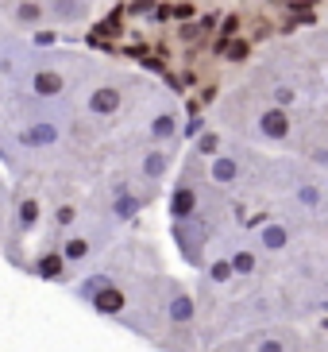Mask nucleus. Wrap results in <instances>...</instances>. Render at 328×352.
<instances>
[{"mask_svg": "<svg viewBox=\"0 0 328 352\" xmlns=\"http://www.w3.org/2000/svg\"><path fill=\"white\" fill-rule=\"evenodd\" d=\"M66 140L58 116H27L23 124H16L8 135H0V155H51Z\"/></svg>", "mask_w": 328, "mask_h": 352, "instance_id": "f257e3e1", "label": "nucleus"}, {"mask_svg": "<svg viewBox=\"0 0 328 352\" xmlns=\"http://www.w3.org/2000/svg\"><path fill=\"white\" fill-rule=\"evenodd\" d=\"M170 228H174V244H178V252H182V259L185 263H194V267H201L205 256H209V248L216 244V225H213V217L205 213V206L197 209L194 217L174 221Z\"/></svg>", "mask_w": 328, "mask_h": 352, "instance_id": "f03ea898", "label": "nucleus"}, {"mask_svg": "<svg viewBox=\"0 0 328 352\" xmlns=\"http://www.w3.org/2000/svg\"><path fill=\"white\" fill-rule=\"evenodd\" d=\"M247 175H251V155H247V147H228V151L209 155L205 178H209L213 190H236Z\"/></svg>", "mask_w": 328, "mask_h": 352, "instance_id": "7ed1b4c3", "label": "nucleus"}, {"mask_svg": "<svg viewBox=\"0 0 328 352\" xmlns=\"http://www.w3.org/2000/svg\"><path fill=\"white\" fill-rule=\"evenodd\" d=\"M23 85H27V97H35V101H43V104H58L62 97L70 94V78L51 63L27 70L23 74Z\"/></svg>", "mask_w": 328, "mask_h": 352, "instance_id": "20e7f679", "label": "nucleus"}, {"mask_svg": "<svg viewBox=\"0 0 328 352\" xmlns=\"http://www.w3.org/2000/svg\"><path fill=\"white\" fill-rule=\"evenodd\" d=\"M201 206H205V186H201V178L194 175V163H189L182 170V178L174 182V190H170V225L194 217Z\"/></svg>", "mask_w": 328, "mask_h": 352, "instance_id": "39448f33", "label": "nucleus"}, {"mask_svg": "<svg viewBox=\"0 0 328 352\" xmlns=\"http://www.w3.org/2000/svg\"><path fill=\"white\" fill-rule=\"evenodd\" d=\"M147 140L159 147H170L182 140V109H178L170 97H163V101L151 109V116H147Z\"/></svg>", "mask_w": 328, "mask_h": 352, "instance_id": "423d86ee", "label": "nucleus"}, {"mask_svg": "<svg viewBox=\"0 0 328 352\" xmlns=\"http://www.w3.org/2000/svg\"><path fill=\"white\" fill-rule=\"evenodd\" d=\"M294 240H298V228H294V221H267V225H259L255 232V244L263 256H282V252L294 248Z\"/></svg>", "mask_w": 328, "mask_h": 352, "instance_id": "0eeeda50", "label": "nucleus"}, {"mask_svg": "<svg viewBox=\"0 0 328 352\" xmlns=\"http://www.w3.org/2000/svg\"><path fill=\"white\" fill-rule=\"evenodd\" d=\"M255 132L263 140H270V144H286L290 132H294V116L286 113V104H267L255 116Z\"/></svg>", "mask_w": 328, "mask_h": 352, "instance_id": "6e6552de", "label": "nucleus"}, {"mask_svg": "<svg viewBox=\"0 0 328 352\" xmlns=\"http://www.w3.org/2000/svg\"><path fill=\"white\" fill-rule=\"evenodd\" d=\"M166 175H170V147H143V155H139V163H135V175L132 178H143L151 190H159L166 182Z\"/></svg>", "mask_w": 328, "mask_h": 352, "instance_id": "1a4fd4ad", "label": "nucleus"}, {"mask_svg": "<svg viewBox=\"0 0 328 352\" xmlns=\"http://www.w3.org/2000/svg\"><path fill=\"white\" fill-rule=\"evenodd\" d=\"M85 109H89V116H97V120H113V116H120V109H124V85H113V82L93 85Z\"/></svg>", "mask_w": 328, "mask_h": 352, "instance_id": "9d476101", "label": "nucleus"}, {"mask_svg": "<svg viewBox=\"0 0 328 352\" xmlns=\"http://www.w3.org/2000/svg\"><path fill=\"white\" fill-rule=\"evenodd\" d=\"M224 256H228V267H232V275H236V279H255L259 271H263V252H259L251 240L236 244V248L224 252Z\"/></svg>", "mask_w": 328, "mask_h": 352, "instance_id": "9b49d317", "label": "nucleus"}, {"mask_svg": "<svg viewBox=\"0 0 328 352\" xmlns=\"http://www.w3.org/2000/svg\"><path fill=\"white\" fill-rule=\"evenodd\" d=\"M54 23H85L89 20V0H51L43 4Z\"/></svg>", "mask_w": 328, "mask_h": 352, "instance_id": "f8f14e48", "label": "nucleus"}, {"mask_svg": "<svg viewBox=\"0 0 328 352\" xmlns=\"http://www.w3.org/2000/svg\"><path fill=\"white\" fill-rule=\"evenodd\" d=\"M89 252H93V240H89V232H70V236L58 244V256L66 259V267H78V263H85L89 259Z\"/></svg>", "mask_w": 328, "mask_h": 352, "instance_id": "ddd939ff", "label": "nucleus"}, {"mask_svg": "<svg viewBox=\"0 0 328 352\" xmlns=\"http://www.w3.org/2000/svg\"><path fill=\"white\" fill-rule=\"evenodd\" d=\"M12 23L23 28V32H35V28L47 23V8H43L39 0H20V4L12 8Z\"/></svg>", "mask_w": 328, "mask_h": 352, "instance_id": "4468645a", "label": "nucleus"}, {"mask_svg": "<svg viewBox=\"0 0 328 352\" xmlns=\"http://www.w3.org/2000/svg\"><path fill=\"white\" fill-rule=\"evenodd\" d=\"M251 352H294V341L286 329H263L251 341Z\"/></svg>", "mask_w": 328, "mask_h": 352, "instance_id": "2eb2a0df", "label": "nucleus"}, {"mask_svg": "<svg viewBox=\"0 0 328 352\" xmlns=\"http://www.w3.org/2000/svg\"><path fill=\"white\" fill-rule=\"evenodd\" d=\"M108 283H113V271H93V275H85V279L73 287V294H78L82 302H89L93 294H97V290H104Z\"/></svg>", "mask_w": 328, "mask_h": 352, "instance_id": "dca6fc26", "label": "nucleus"}, {"mask_svg": "<svg viewBox=\"0 0 328 352\" xmlns=\"http://www.w3.org/2000/svg\"><path fill=\"white\" fill-rule=\"evenodd\" d=\"M35 271H39V279H66V259L58 256V252H54V256H43L39 263H35Z\"/></svg>", "mask_w": 328, "mask_h": 352, "instance_id": "f3484780", "label": "nucleus"}, {"mask_svg": "<svg viewBox=\"0 0 328 352\" xmlns=\"http://www.w3.org/2000/svg\"><path fill=\"white\" fill-rule=\"evenodd\" d=\"M35 217H39V206H35V201H20V206H16V228H20V232H27V228L35 225Z\"/></svg>", "mask_w": 328, "mask_h": 352, "instance_id": "a211bd4d", "label": "nucleus"}, {"mask_svg": "<svg viewBox=\"0 0 328 352\" xmlns=\"http://www.w3.org/2000/svg\"><path fill=\"white\" fill-rule=\"evenodd\" d=\"M216 151H220V132H205L201 140H197V147H194V155H197V159L216 155Z\"/></svg>", "mask_w": 328, "mask_h": 352, "instance_id": "6ab92c4d", "label": "nucleus"}, {"mask_svg": "<svg viewBox=\"0 0 328 352\" xmlns=\"http://www.w3.org/2000/svg\"><path fill=\"white\" fill-rule=\"evenodd\" d=\"M216 352H236V349H216Z\"/></svg>", "mask_w": 328, "mask_h": 352, "instance_id": "aec40b11", "label": "nucleus"}]
</instances>
